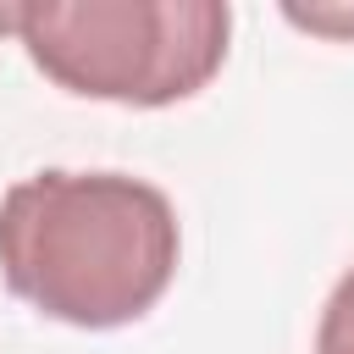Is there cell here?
Instances as JSON below:
<instances>
[{
    "mask_svg": "<svg viewBox=\"0 0 354 354\" xmlns=\"http://www.w3.org/2000/svg\"><path fill=\"white\" fill-rule=\"evenodd\" d=\"M282 17L321 39H354V6H282Z\"/></svg>",
    "mask_w": 354,
    "mask_h": 354,
    "instance_id": "4",
    "label": "cell"
},
{
    "mask_svg": "<svg viewBox=\"0 0 354 354\" xmlns=\"http://www.w3.org/2000/svg\"><path fill=\"white\" fill-rule=\"evenodd\" d=\"M171 199L127 171H33L0 199V277L50 321L127 326L171 288Z\"/></svg>",
    "mask_w": 354,
    "mask_h": 354,
    "instance_id": "1",
    "label": "cell"
},
{
    "mask_svg": "<svg viewBox=\"0 0 354 354\" xmlns=\"http://www.w3.org/2000/svg\"><path fill=\"white\" fill-rule=\"evenodd\" d=\"M17 33L66 94L171 105L221 72L232 11L221 0H33L17 6Z\"/></svg>",
    "mask_w": 354,
    "mask_h": 354,
    "instance_id": "2",
    "label": "cell"
},
{
    "mask_svg": "<svg viewBox=\"0 0 354 354\" xmlns=\"http://www.w3.org/2000/svg\"><path fill=\"white\" fill-rule=\"evenodd\" d=\"M315 354H354V271H343V282L332 288V299L321 310Z\"/></svg>",
    "mask_w": 354,
    "mask_h": 354,
    "instance_id": "3",
    "label": "cell"
}]
</instances>
